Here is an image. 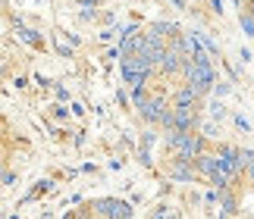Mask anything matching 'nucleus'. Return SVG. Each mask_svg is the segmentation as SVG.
Listing matches in <instances>:
<instances>
[{
    "instance_id": "1",
    "label": "nucleus",
    "mask_w": 254,
    "mask_h": 219,
    "mask_svg": "<svg viewBox=\"0 0 254 219\" xmlns=\"http://www.w3.org/2000/svg\"><path fill=\"white\" fill-rule=\"evenodd\" d=\"M220 219H254V154H242L220 185Z\"/></svg>"
},
{
    "instance_id": "2",
    "label": "nucleus",
    "mask_w": 254,
    "mask_h": 219,
    "mask_svg": "<svg viewBox=\"0 0 254 219\" xmlns=\"http://www.w3.org/2000/svg\"><path fill=\"white\" fill-rule=\"evenodd\" d=\"M66 219H132L129 204L116 201V197H94V201L79 204L72 213H66Z\"/></svg>"
},
{
    "instance_id": "3",
    "label": "nucleus",
    "mask_w": 254,
    "mask_h": 219,
    "mask_svg": "<svg viewBox=\"0 0 254 219\" xmlns=\"http://www.w3.org/2000/svg\"><path fill=\"white\" fill-rule=\"evenodd\" d=\"M248 13H251V19H254V0H248Z\"/></svg>"
}]
</instances>
